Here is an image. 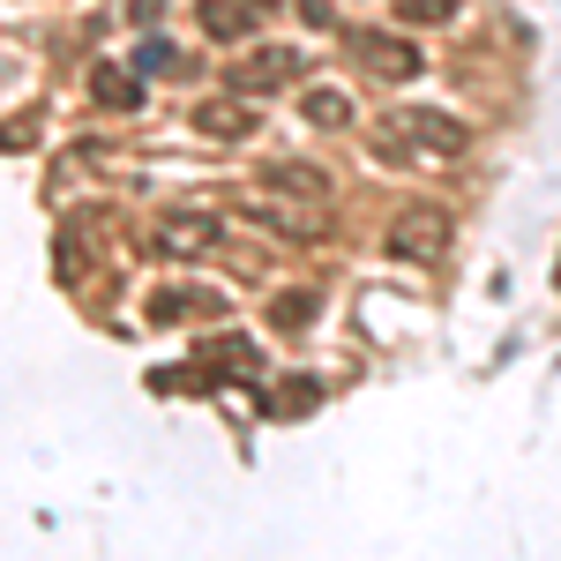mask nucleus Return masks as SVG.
Wrapping results in <instances>:
<instances>
[{
  "mask_svg": "<svg viewBox=\"0 0 561 561\" xmlns=\"http://www.w3.org/2000/svg\"><path fill=\"white\" fill-rule=\"evenodd\" d=\"M382 248L397 262H442L449 255V210H442V203H404V210L389 217Z\"/></svg>",
  "mask_w": 561,
  "mask_h": 561,
  "instance_id": "nucleus-1",
  "label": "nucleus"
},
{
  "mask_svg": "<svg viewBox=\"0 0 561 561\" xmlns=\"http://www.w3.org/2000/svg\"><path fill=\"white\" fill-rule=\"evenodd\" d=\"M217 240H225V225H217L210 210H165L158 225H150V248H158V255H173V262L210 255Z\"/></svg>",
  "mask_w": 561,
  "mask_h": 561,
  "instance_id": "nucleus-2",
  "label": "nucleus"
},
{
  "mask_svg": "<svg viewBox=\"0 0 561 561\" xmlns=\"http://www.w3.org/2000/svg\"><path fill=\"white\" fill-rule=\"evenodd\" d=\"M352 60L375 76V83H412V76H427V60H420V45L389 38V31H352Z\"/></svg>",
  "mask_w": 561,
  "mask_h": 561,
  "instance_id": "nucleus-3",
  "label": "nucleus"
},
{
  "mask_svg": "<svg viewBox=\"0 0 561 561\" xmlns=\"http://www.w3.org/2000/svg\"><path fill=\"white\" fill-rule=\"evenodd\" d=\"M397 135H412L420 158H457L465 150V121H449V113H397Z\"/></svg>",
  "mask_w": 561,
  "mask_h": 561,
  "instance_id": "nucleus-4",
  "label": "nucleus"
},
{
  "mask_svg": "<svg viewBox=\"0 0 561 561\" xmlns=\"http://www.w3.org/2000/svg\"><path fill=\"white\" fill-rule=\"evenodd\" d=\"M195 23H203V38L232 45L255 31V0H195Z\"/></svg>",
  "mask_w": 561,
  "mask_h": 561,
  "instance_id": "nucleus-5",
  "label": "nucleus"
},
{
  "mask_svg": "<svg viewBox=\"0 0 561 561\" xmlns=\"http://www.w3.org/2000/svg\"><path fill=\"white\" fill-rule=\"evenodd\" d=\"M285 83H293V53H277V45L232 68V90H240V98H262V90H285Z\"/></svg>",
  "mask_w": 561,
  "mask_h": 561,
  "instance_id": "nucleus-6",
  "label": "nucleus"
},
{
  "mask_svg": "<svg viewBox=\"0 0 561 561\" xmlns=\"http://www.w3.org/2000/svg\"><path fill=\"white\" fill-rule=\"evenodd\" d=\"M195 128L217 135V142H240V135H255V113L240 98H210V105H195Z\"/></svg>",
  "mask_w": 561,
  "mask_h": 561,
  "instance_id": "nucleus-7",
  "label": "nucleus"
},
{
  "mask_svg": "<svg viewBox=\"0 0 561 561\" xmlns=\"http://www.w3.org/2000/svg\"><path fill=\"white\" fill-rule=\"evenodd\" d=\"M248 217L270 225V232H285V240H307V232H314V210H285V203H277V187L248 195Z\"/></svg>",
  "mask_w": 561,
  "mask_h": 561,
  "instance_id": "nucleus-8",
  "label": "nucleus"
},
{
  "mask_svg": "<svg viewBox=\"0 0 561 561\" xmlns=\"http://www.w3.org/2000/svg\"><path fill=\"white\" fill-rule=\"evenodd\" d=\"M90 98L113 105V113H135V105H142V83H135V68H113V60H105V68H90Z\"/></svg>",
  "mask_w": 561,
  "mask_h": 561,
  "instance_id": "nucleus-9",
  "label": "nucleus"
},
{
  "mask_svg": "<svg viewBox=\"0 0 561 561\" xmlns=\"http://www.w3.org/2000/svg\"><path fill=\"white\" fill-rule=\"evenodd\" d=\"M262 187H277V195H300V203H330V173H314V165H270Z\"/></svg>",
  "mask_w": 561,
  "mask_h": 561,
  "instance_id": "nucleus-10",
  "label": "nucleus"
},
{
  "mask_svg": "<svg viewBox=\"0 0 561 561\" xmlns=\"http://www.w3.org/2000/svg\"><path fill=\"white\" fill-rule=\"evenodd\" d=\"M150 322H187V314H217L210 293H150V307H142Z\"/></svg>",
  "mask_w": 561,
  "mask_h": 561,
  "instance_id": "nucleus-11",
  "label": "nucleus"
},
{
  "mask_svg": "<svg viewBox=\"0 0 561 561\" xmlns=\"http://www.w3.org/2000/svg\"><path fill=\"white\" fill-rule=\"evenodd\" d=\"M300 113L314 121V128H352V98H345V90H307Z\"/></svg>",
  "mask_w": 561,
  "mask_h": 561,
  "instance_id": "nucleus-12",
  "label": "nucleus"
},
{
  "mask_svg": "<svg viewBox=\"0 0 561 561\" xmlns=\"http://www.w3.org/2000/svg\"><path fill=\"white\" fill-rule=\"evenodd\" d=\"M404 23H420V31H434V23H449L457 15V0H389Z\"/></svg>",
  "mask_w": 561,
  "mask_h": 561,
  "instance_id": "nucleus-13",
  "label": "nucleus"
},
{
  "mask_svg": "<svg viewBox=\"0 0 561 561\" xmlns=\"http://www.w3.org/2000/svg\"><path fill=\"white\" fill-rule=\"evenodd\" d=\"M270 314H277V330H307V322H314V300H307V293H285Z\"/></svg>",
  "mask_w": 561,
  "mask_h": 561,
  "instance_id": "nucleus-14",
  "label": "nucleus"
},
{
  "mask_svg": "<svg viewBox=\"0 0 561 561\" xmlns=\"http://www.w3.org/2000/svg\"><path fill=\"white\" fill-rule=\"evenodd\" d=\"M173 68V45L165 38H142V53H135V76H165Z\"/></svg>",
  "mask_w": 561,
  "mask_h": 561,
  "instance_id": "nucleus-15",
  "label": "nucleus"
},
{
  "mask_svg": "<svg viewBox=\"0 0 561 561\" xmlns=\"http://www.w3.org/2000/svg\"><path fill=\"white\" fill-rule=\"evenodd\" d=\"M300 15L314 23V31H330V23H337V8H330V0H300Z\"/></svg>",
  "mask_w": 561,
  "mask_h": 561,
  "instance_id": "nucleus-16",
  "label": "nucleus"
}]
</instances>
